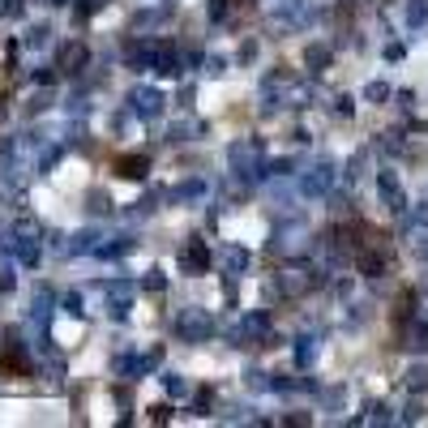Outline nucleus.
Returning a JSON list of instances; mask_svg holds the SVG:
<instances>
[{
	"mask_svg": "<svg viewBox=\"0 0 428 428\" xmlns=\"http://www.w3.org/2000/svg\"><path fill=\"white\" fill-rule=\"evenodd\" d=\"M116 167H120V176H146V159H137V155L116 159Z\"/></svg>",
	"mask_w": 428,
	"mask_h": 428,
	"instance_id": "f257e3e1",
	"label": "nucleus"
}]
</instances>
